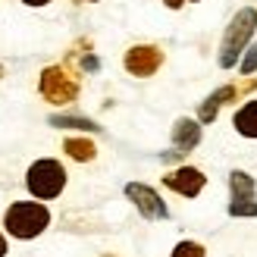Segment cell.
I'll return each mask as SVG.
<instances>
[{
  "mask_svg": "<svg viewBox=\"0 0 257 257\" xmlns=\"http://www.w3.org/2000/svg\"><path fill=\"white\" fill-rule=\"evenodd\" d=\"M166 4H170V7L176 10V7H182V0H166Z\"/></svg>",
  "mask_w": 257,
  "mask_h": 257,
  "instance_id": "obj_20",
  "label": "cell"
},
{
  "mask_svg": "<svg viewBox=\"0 0 257 257\" xmlns=\"http://www.w3.org/2000/svg\"><path fill=\"white\" fill-rule=\"evenodd\" d=\"M22 4H29V7H44V4H50V0H22Z\"/></svg>",
  "mask_w": 257,
  "mask_h": 257,
  "instance_id": "obj_18",
  "label": "cell"
},
{
  "mask_svg": "<svg viewBox=\"0 0 257 257\" xmlns=\"http://www.w3.org/2000/svg\"><path fill=\"white\" fill-rule=\"evenodd\" d=\"M91 4H94V0H91Z\"/></svg>",
  "mask_w": 257,
  "mask_h": 257,
  "instance_id": "obj_21",
  "label": "cell"
},
{
  "mask_svg": "<svg viewBox=\"0 0 257 257\" xmlns=\"http://www.w3.org/2000/svg\"><path fill=\"white\" fill-rule=\"evenodd\" d=\"M4 254H7V238L0 235V257H4Z\"/></svg>",
  "mask_w": 257,
  "mask_h": 257,
  "instance_id": "obj_19",
  "label": "cell"
},
{
  "mask_svg": "<svg viewBox=\"0 0 257 257\" xmlns=\"http://www.w3.org/2000/svg\"><path fill=\"white\" fill-rule=\"evenodd\" d=\"M125 195L135 201V207L141 210V216H148V220H166L170 216V210H166V204L160 201V195L148 185L141 182H128L125 185Z\"/></svg>",
  "mask_w": 257,
  "mask_h": 257,
  "instance_id": "obj_5",
  "label": "cell"
},
{
  "mask_svg": "<svg viewBox=\"0 0 257 257\" xmlns=\"http://www.w3.org/2000/svg\"><path fill=\"white\" fill-rule=\"evenodd\" d=\"M254 29H257V10L254 7H245L232 16V22H229V29H226V38H223V47H220V66L223 69H232L238 63V57H241V50L248 47Z\"/></svg>",
  "mask_w": 257,
  "mask_h": 257,
  "instance_id": "obj_1",
  "label": "cell"
},
{
  "mask_svg": "<svg viewBox=\"0 0 257 257\" xmlns=\"http://www.w3.org/2000/svg\"><path fill=\"white\" fill-rule=\"evenodd\" d=\"M47 223H50V213H47L44 204H38V201H19V204H13L7 210V216H4L7 232L16 235V238L41 235L47 229Z\"/></svg>",
  "mask_w": 257,
  "mask_h": 257,
  "instance_id": "obj_2",
  "label": "cell"
},
{
  "mask_svg": "<svg viewBox=\"0 0 257 257\" xmlns=\"http://www.w3.org/2000/svg\"><path fill=\"white\" fill-rule=\"evenodd\" d=\"M75 91H79L75 82L60 66H50L41 72V94L50 104H69V100H75Z\"/></svg>",
  "mask_w": 257,
  "mask_h": 257,
  "instance_id": "obj_4",
  "label": "cell"
},
{
  "mask_svg": "<svg viewBox=\"0 0 257 257\" xmlns=\"http://www.w3.org/2000/svg\"><path fill=\"white\" fill-rule=\"evenodd\" d=\"M160 63H163V54L157 47H151V44H141V47H132L125 54V69L132 72V75H154L160 69Z\"/></svg>",
  "mask_w": 257,
  "mask_h": 257,
  "instance_id": "obj_6",
  "label": "cell"
},
{
  "mask_svg": "<svg viewBox=\"0 0 257 257\" xmlns=\"http://www.w3.org/2000/svg\"><path fill=\"white\" fill-rule=\"evenodd\" d=\"M235 94H238V88H232V85H226V88H220V91H213V94L201 104V113H198L201 122H213V119H216V110H220L229 97H235Z\"/></svg>",
  "mask_w": 257,
  "mask_h": 257,
  "instance_id": "obj_9",
  "label": "cell"
},
{
  "mask_svg": "<svg viewBox=\"0 0 257 257\" xmlns=\"http://www.w3.org/2000/svg\"><path fill=\"white\" fill-rule=\"evenodd\" d=\"M235 128L245 138H257V100H248V104L235 113Z\"/></svg>",
  "mask_w": 257,
  "mask_h": 257,
  "instance_id": "obj_10",
  "label": "cell"
},
{
  "mask_svg": "<svg viewBox=\"0 0 257 257\" xmlns=\"http://www.w3.org/2000/svg\"><path fill=\"white\" fill-rule=\"evenodd\" d=\"M198 141H201V125L195 119H179L173 125V148H176L173 154H188L191 148H198Z\"/></svg>",
  "mask_w": 257,
  "mask_h": 257,
  "instance_id": "obj_8",
  "label": "cell"
},
{
  "mask_svg": "<svg viewBox=\"0 0 257 257\" xmlns=\"http://www.w3.org/2000/svg\"><path fill=\"white\" fill-rule=\"evenodd\" d=\"M229 213L232 216H257V204H251V198L248 201H232L229 204Z\"/></svg>",
  "mask_w": 257,
  "mask_h": 257,
  "instance_id": "obj_16",
  "label": "cell"
},
{
  "mask_svg": "<svg viewBox=\"0 0 257 257\" xmlns=\"http://www.w3.org/2000/svg\"><path fill=\"white\" fill-rule=\"evenodd\" d=\"M63 151H66L72 160H94V145L85 141V138H66Z\"/></svg>",
  "mask_w": 257,
  "mask_h": 257,
  "instance_id": "obj_12",
  "label": "cell"
},
{
  "mask_svg": "<svg viewBox=\"0 0 257 257\" xmlns=\"http://www.w3.org/2000/svg\"><path fill=\"white\" fill-rule=\"evenodd\" d=\"M229 185H232V201H248L254 198V179L241 170H232L229 173Z\"/></svg>",
  "mask_w": 257,
  "mask_h": 257,
  "instance_id": "obj_11",
  "label": "cell"
},
{
  "mask_svg": "<svg viewBox=\"0 0 257 257\" xmlns=\"http://www.w3.org/2000/svg\"><path fill=\"white\" fill-rule=\"evenodd\" d=\"M173 257H204V248L198 245V241H179Z\"/></svg>",
  "mask_w": 257,
  "mask_h": 257,
  "instance_id": "obj_14",
  "label": "cell"
},
{
  "mask_svg": "<svg viewBox=\"0 0 257 257\" xmlns=\"http://www.w3.org/2000/svg\"><path fill=\"white\" fill-rule=\"evenodd\" d=\"M25 185L35 198L50 201L57 198L63 188H66V170L57 160H35L29 166V176H25Z\"/></svg>",
  "mask_w": 257,
  "mask_h": 257,
  "instance_id": "obj_3",
  "label": "cell"
},
{
  "mask_svg": "<svg viewBox=\"0 0 257 257\" xmlns=\"http://www.w3.org/2000/svg\"><path fill=\"white\" fill-rule=\"evenodd\" d=\"M82 66L94 72V69H97V60H94V57H85V60H82Z\"/></svg>",
  "mask_w": 257,
  "mask_h": 257,
  "instance_id": "obj_17",
  "label": "cell"
},
{
  "mask_svg": "<svg viewBox=\"0 0 257 257\" xmlns=\"http://www.w3.org/2000/svg\"><path fill=\"white\" fill-rule=\"evenodd\" d=\"M50 125L57 128H82V132H100V125L82 116H50Z\"/></svg>",
  "mask_w": 257,
  "mask_h": 257,
  "instance_id": "obj_13",
  "label": "cell"
},
{
  "mask_svg": "<svg viewBox=\"0 0 257 257\" xmlns=\"http://www.w3.org/2000/svg\"><path fill=\"white\" fill-rule=\"evenodd\" d=\"M238 69H241V75H251V72H257V41L245 50V60L238 63Z\"/></svg>",
  "mask_w": 257,
  "mask_h": 257,
  "instance_id": "obj_15",
  "label": "cell"
},
{
  "mask_svg": "<svg viewBox=\"0 0 257 257\" xmlns=\"http://www.w3.org/2000/svg\"><path fill=\"white\" fill-rule=\"evenodd\" d=\"M163 182L170 185L173 191H179V195L195 198V195H201V188H204V182H207V179H204V173L195 170V166H182V170L163 176Z\"/></svg>",
  "mask_w": 257,
  "mask_h": 257,
  "instance_id": "obj_7",
  "label": "cell"
}]
</instances>
